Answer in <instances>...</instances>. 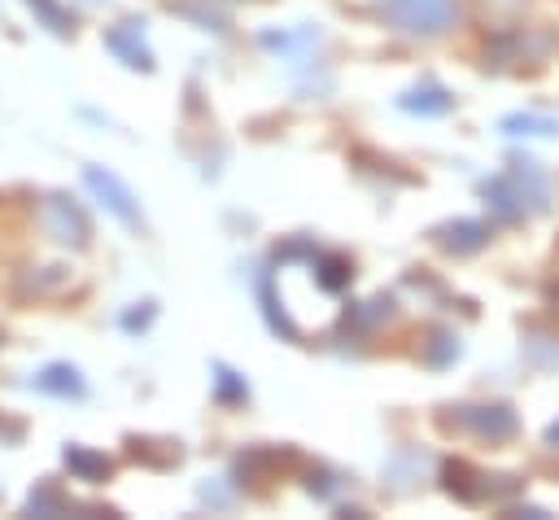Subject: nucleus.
<instances>
[{"label":"nucleus","mask_w":559,"mask_h":520,"mask_svg":"<svg viewBox=\"0 0 559 520\" xmlns=\"http://www.w3.org/2000/svg\"><path fill=\"white\" fill-rule=\"evenodd\" d=\"M148 319H153V302H144V310H140V315H135V310H131V315H122V328H144Z\"/></svg>","instance_id":"nucleus-15"},{"label":"nucleus","mask_w":559,"mask_h":520,"mask_svg":"<svg viewBox=\"0 0 559 520\" xmlns=\"http://www.w3.org/2000/svg\"><path fill=\"white\" fill-rule=\"evenodd\" d=\"M437 240H441L445 249H454V253H472V249H480V245L489 240V227H485V223H476V218H459V223L441 227V232H437Z\"/></svg>","instance_id":"nucleus-8"},{"label":"nucleus","mask_w":559,"mask_h":520,"mask_svg":"<svg viewBox=\"0 0 559 520\" xmlns=\"http://www.w3.org/2000/svg\"><path fill=\"white\" fill-rule=\"evenodd\" d=\"M445 424H459V428H467V433H476V437H489V441H502V437L515 433L511 406H459Z\"/></svg>","instance_id":"nucleus-4"},{"label":"nucleus","mask_w":559,"mask_h":520,"mask_svg":"<svg viewBox=\"0 0 559 520\" xmlns=\"http://www.w3.org/2000/svg\"><path fill=\"white\" fill-rule=\"evenodd\" d=\"M35 389L57 393V398H79V393H83V376H79V367H70V363H52V367H44V371L35 376Z\"/></svg>","instance_id":"nucleus-9"},{"label":"nucleus","mask_w":559,"mask_h":520,"mask_svg":"<svg viewBox=\"0 0 559 520\" xmlns=\"http://www.w3.org/2000/svg\"><path fill=\"white\" fill-rule=\"evenodd\" d=\"M454 105V96L445 92V87H415V92H406L402 96V109H415V114H445Z\"/></svg>","instance_id":"nucleus-12"},{"label":"nucleus","mask_w":559,"mask_h":520,"mask_svg":"<svg viewBox=\"0 0 559 520\" xmlns=\"http://www.w3.org/2000/svg\"><path fill=\"white\" fill-rule=\"evenodd\" d=\"M384 22H393L406 35H445L463 17V0H371Z\"/></svg>","instance_id":"nucleus-1"},{"label":"nucleus","mask_w":559,"mask_h":520,"mask_svg":"<svg viewBox=\"0 0 559 520\" xmlns=\"http://www.w3.org/2000/svg\"><path fill=\"white\" fill-rule=\"evenodd\" d=\"M546 437H550V441H555V446H559V419H555V424H550V428H546Z\"/></svg>","instance_id":"nucleus-16"},{"label":"nucleus","mask_w":559,"mask_h":520,"mask_svg":"<svg viewBox=\"0 0 559 520\" xmlns=\"http://www.w3.org/2000/svg\"><path fill=\"white\" fill-rule=\"evenodd\" d=\"M44 223H48V232H52L57 240H66V245H87V236H92L87 214H83L70 197H61V192H52V197L44 201Z\"/></svg>","instance_id":"nucleus-3"},{"label":"nucleus","mask_w":559,"mask_h":520,"mask_svg":"<svg viewBox=\"0 0 559 520\" xmlns=\"http://www.w3.org/2000/svg\"><path fill=\"white\" fill-rule=\"evenodd\" d=\"M441 476H445V489H450L459 503H480V498L489 494V476H480V472L467 468L463 459H450V463L441 468Z\"/></svg>","instance_id":"nucleus-6"},{"label":"nucleus","mask_w":559,"mask_h":520,"mask_svg":"<svg viewBox=\"0 0 559 520\" xmlns=\"http://www.w3.org/2000/svg\"><path fill=\"white\" fill-rule=\"evenodd\" d=\"M83 179H87V188L100 197V205H105L118 223H127V227H144L140 205H135L131 188H127L118 175H109V170H100V166H83Z\"/></svg>","instance_id":"nucleus-2"},{"label":"nucleus","mask_w":559,"mask_h":520,"mask_svg":"<svg viewBox=\"0 0 559 520\" xmlns=\"http://www.w3.org/2000/svg\"><path fill=\"white\" fill-rule=\"evenodd\" d=\"M314 271H319V284L323 288H345L349 284V275H354V267H349V258H341V253H314Z\"/></svg>","instance_id":"nucleus-11"},{"label":"nucleus","mask_w":559,"mask_h":520,"mask_svg":"<svg viewBox=\"0 0 559 520\" xmlns=\"http://www.w3.org/2000/svg\"><path fill=\"white\" fill-rule=\"evenodd\" d=\"M61 463L70 468L74 481H87V485H100V481L114 472V463H109L100 450H87V446H66V450H61Z\"/></svg>","instance_id":"nucleus-7"},{"label":"nucleus","mask_w":559,"mask_h":520,"mask_svg":"<svg viewBox=\"0 0 559 520\" xmlns=\"http://www.w3.org/2000/svg\"><path fill=\"white\" fill-rule=\"evenodd\" d=\"M105 48H109L122 66H131V70H153V52H148L144 39H140V22H118V26H109V31H105Z\"/></svg>","instance_id":"nucleus-5"},{"label":"nucleus","mask_w":559,"mask_h":520,"mask_svg":"<svg viewBox=\"0 0 559 520\" xmlns=\"http://www.w3.org/2000/svg\"><path fill=\"white\" fill-rule=\"evenodd\" d=\"M26 4H31V9H35V13H39V17H44V22L52 26V31H57V35L74 31V17H70V13H66V9L57 4V0H26Z\"/></svg>","instance_id":"nucleus-13"},{"label":"nucleus","mask_w":559,"mask_h":520,"mask_svg":"<svg viewBox=\"0 0 559 520\" xmlns=\"http://www.w3.org/2000/svg\"><path fill=\"white\" fill-rule=\"evenodd\" d=\"M218 376H214V385H218V402H240L249 389H245V380H236V371H227V367H214Z\"/></svg>","instance_id":"nucleus-14"},{"label":"nucleus","mask_w":559,"mask_h":520,"mask_svg":"<svg viewBox=\"0 0 559 520\" xmlns=\"http://www.w3.org/2000/svg\"><path fill=\"white\" fill-rule=\"evenodd\" d=\"M61 511H70V498L61 494V485L57 481H39L31 489V498H26V516H61Z\"/></svg>","instance_id":"nucleus-10"}]
</instances>
